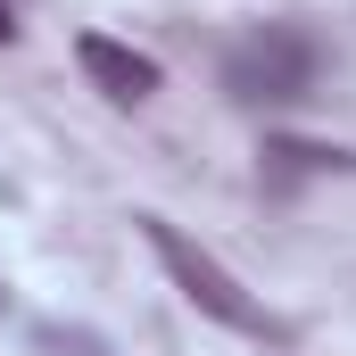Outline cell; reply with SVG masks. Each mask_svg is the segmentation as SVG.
<instances>
[{
    "label": "cell",
    "mask_w": 356,
    "mask_h": 356,
    "mask_svg": "<svg viewBox=\"0 0 356 356\" xmlns=\"http://www.w3.org/2000/svg\"><path fill=\"white\" fill-rule=\"evenodd\" d=\"M315 75H323V50L298 25H257L224 50V91L241 108H290V99L315 91Z\"/></svg>",
    "instance_id": "obj_2"
},
{
    "label": "cell",
    "mask_w": 356,
    "mask_h": 356,
    "mask_svg": "<svg viewBox=\"0 0 356 356\" xmlns=\"http://www.w3.org/2000/svg\"><path fill=\"white\" fill-rule=\"evenodd\" d=\"M8 42H17V17H8V0H0V50H8Z\"/></svg>",
    "instance_id": "obj_4"
},
{
    "label": "cell",
    "mask_w": 356,
    "mask_h": 356,
    "mask_svg": "<svg viewBox=\"0 0 356 356\" xmlns=\"http://www.w3.org/2000/svg\"><path fill=\"white\" fill-rule=\"evenodd\" d=\"M133 224H141V241L158 249L166 282H175V290L191 298V307H199V315H207V323H224V332H249V340H273V332H282L266 307H257V298L232 282V266H216V257H207L191 232H175L166 216H133Z\"/></svg>",
    "instance_id": "obj_1"
},
{
    "label": "cell",
    "mask_w": 356,
    "mask_h": 356,
    "mask_svg": "<svg viewBox=\"0 0 356 356\" xmlns=\"http://www.w3.org/2000/svg\"><path fill=\"white\" fill-rule=\"evenodd\" d=\"M75 58H83V75L108 91L116 108H141V99L158 91V58H141V50H133V42H116V33H83V42H75Z\"/></svg>",
    "instance_id": "obj_3"
}]
</instances>
